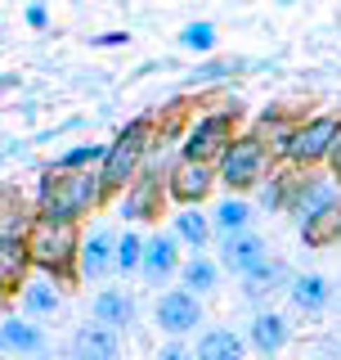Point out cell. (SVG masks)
Segmentation results:
<instances>
[{
  "label": "cell",
  "instance_id": "cell-10",
  "mask_svg": "<svg viewBox=\"0 0 341 360\" xmlns=\"http://www.w3.org/2000/svg\"><path fill=\"white\" fill-rule=\"evenodd\" d=\"M337 202H341V185H337V176H301V180H297V189H292L288 212L297 217V225H305L310 217H319V212L337 207Z\"/></svg>",
  "mask_w": 341,
  "mask_h": 360
},
{
  "label": "cell",
  "instance_id": "cell-16",
  "mask_svg": "<svg viewBox=\"0 0 341 360\" xmlns=\"http://www.w3.org/2000/svg\"><path fill=\"white\" fill-rule=\"evenodd\" d=\"M265 257H269V248H265V239H260V234H252V230L229 234V239H225V248H220V266L229 270V275H238V279H243L247 270H256Z\"/></svg>",
  "mask_w": 341,
  "mask_h": 360
},
{
  "label": "cell",
  "instance_id": "cell-24",
  "mask_svg": "<svg viewBox=\"0 0 341 360\" xmlns=\"http://www.w3.org/2000/svg\"><path fill=\"white\" fill-rule=\"evenodd\" d=\"M337 239H341V202L301 225V243L314 248V252H319V248H328V243H337Z\"/></svg>",
  "mask_w": 341,
  "mask_h": 360
},
{
  "label": "cell",
  "instance_id": "cell-22",
  "mask_svg": "<svg viewBox=\"0 0 341 360\" xmlns=\"http://www.w3.org/2000/svg\"><path fill=\"white\" fill-rule=\"evenodd\" d=\"M32 221H36V207L22 198V189L0 185V234H27Z\"/></svg>",
  "mask_w": 341,
  "mask_h": 360
},
{
  "label": "cell",
  "instance_id": "cell-13",
  "mask_svg": "<svg viewBox=\"0 0 341 360\" xmlns=\"http://www.w3.org/2000/svg\"><path fill=\"white\" fill-rule=\"evenodd\" d=\"M185 266L180 262V239H175V230L170 234H149L144 239V262H140V275L149 279V284L157 288V284H166L175 270Z\"/></svg>",
  "mask_w": 341,
  "mask_h": 360
},
{
  "label": "cell",
  "instance_id": "cell-19",
  "mask_svg": "<svg viewBox=\"0 0 341 360\" xmlns=\"http://www.w3.org/2000/svg\"><path fill=\"white\" fill-rule=\"evenodd\" d=\"M27 275H32L27 234H0V284L14 292V288H22Z\"/></svg>",
  "mask_w": 341,
  "mask_h": 360
},
{
  "label": "cell",
  "instance_id": "cell-34",
  "mask_svg": "<svg viewBox=\"0 0 341 360\" xmlns=\"http://www.w3.org/2000/svg\"><path fill=\"white\" fill-rule=\"evenodd\" d=\"M99 50H117V45H131V32H104V37H95Z\"/></svg>",
  "mask_w": 341,
  "mask_h": 360
},
{
  "label": "cell",
  "instance_id": "cell-14",
  "mask_svg": "<svg viewBox=\"0 0 341 360\" xmlns=\"http://www.w3.org/2000/svg\"><path fill=\"white\" fill-rule=\"evenodd\" d=\"M67 356L72 360H117L121 356V333L108 329V324H99V320H90V324H81V329L72 333Z\"/></svg>",
  "mask_w": 341,
  "mask_h": 360
},
{
  "label": "cell",
  "instance_id": "cell-30",
  "mask_svg": "<svg viewBox=\"0 0 341 360\" xmlns=\"http://www.w3.org/2000/svg\"><path fill=\"white\" fill-rule=\"evenodd\" d=\"M108 153V144H76V149H67L63 158H54L50 167H59V172H76V167H99Z\"/></svg>",
  "mask_w": 341,
  "mask_h": 360
},
{
  "label": "cell",
  "instance_id": "cell-37",
  "mask_svg": "<svg viewBox=\"0 0 341 360\" xmlns=\"http://www.w3.org/2000/svg\"><path fill=\"white\" fill-rule=\"evenodd\" d=\"M0 360H5V352H0Z\"/></svg>",
  "mask_w": 341,
  "mask_h": 360
},
{
  "label": "cell",
  "instance_id": "cell-31",
  "mask_svg": "<svg viewBox=\"0 0 341 360\" xmlns=\"http://www.w3.org/2000/svg\"><path fill=\"white\" fill-rule=\"evenodd\" d=\"M180 45H185V50H193V54H211L215 45H220V37H215L211 22H189V27L180 32Z\"/></svg>",
  "mask_w": 341,
  "mask_h": 360
},
{
  "label": "cell",
  "instance_id": "cell-23",
  "mask_svg": "<svg viewBox=\"0 0 341 360\" xmlns=\"http://www.w3.org/2000/svg\"><path fill=\"white\" fill-rule=\"evenodd\" d=\"M170 225H175V239L180 243H189L193 252H202V248L211 243V217L207 212H198V202H185V207L175 212V217H170Z\"/></svg>",
  "mask_w": 341,
  "mask_h": 360
},
{
  "label": "cell",
  "instance_id": "cell-32",
  "mask_svg": "<svg viewBox=\"0 0 341 360\" xmlns=\"http://www.w3.org/2000/svg\"><path fill=\"white\" fill-rule=\"evenodd\" d=\"M157 360H193V352H189L185 342H180V338H170L162 352H157Z\"/></svg>",
  "mask_w": 341,
  "mask_h": 360
},
{
  "label": "cell",
  "instance_id": "cell-6",
  "mask_svg": "<svg viewBox=\"0 0 341 360\" xmlns=\"http://www.w3.org/2000/svg\"><path fill=\"white\" fill-rule=\"evenodd\" d=\"M234 140V108H215L202 112L198 122L185 131V144H180V158H193V162H215Z\"/></svg>",
  "mask_w": 341,
  "mask_h": 360
},
{
  "label": "cell",
  "instance_id": "cell-9",
  "mask_svg": "<svg viewBox=\"0 0 341 360\" xmlns=\"http://www.w3.org/2000/svg\"><path fill=\"white\" fill-rule=\"evenodd\" d=\"M117 275V230L112 225H99L81 239V252H76V279H108Z\"/></svg>",
  "mask_w": 341,
  "mask_h": 360
},
{
  "label": "cell",
  "instance_id": "cell-35",
  "mask_svg": "<svg viewBox=\"0 0 341 360\" xmlns=\"http://www.w3.org/2000/svg\"><path fill=\"white\" fill-rule=\"evenodd\" d=\"M328 162H333V176H341V135H337V144H333V153H328Z\"/></svg>",
  "mask_w": 341,
  "mask_h": 360
},
{
  "label": "cell",
  "instance_id": "cell-28",
  "mask_svg": "<svg viewBox=\"0 0 341 360\" xmlns=\"http://www.w3.org/2000/svg\"><path fill=\"white\" fill-rule=\"evenodd\" d=\"M292 189H297V176H292V172H274V176L265 180V189H260V202H265V212H288Z\"/></svg>",
  "mask_w": 341,
  "mask_h": 360
},
{
  "label": "cell",
  "instance_id": "cell-8",
  "mask_svg": "<svg viewBox=\"0 0 341 360\" xmlns=\"http://www.w3.org/2000/svg\"><path fill=\"white\" fill-rule=\"evenodd\" d=\"M153 320H157V329H162L166 338L193 333V329L202 324V302H198V292H193V288H166L162 297H157V307H153Z\"/></svg>",
  "mask_w": 341,
  "mask_h": 360
},
{
  "label": "cell",
  "instance_id": "cell-11",
  "mask_svg": "<svg viewBox=\"0 0 341 360\" xmlns=\"http://www.w3.org/2000/svg\"><path fill=\"white\" fill-rule=\"evenodd\" d=\"M215 189V167L211 162H193V158H180L166 176V194L185 207V202H202Z\"/></svg>",
  "mask_w": 341,
  "mask_h": 360
},
{
  "label": "cell",
  "instance_id": "cell-36",
  "mask_svg": "<svg viewBox=\"0 0 341 360\" xmlns=\"http://www.w3.org/2000/svg\"><path fill=\"white\" fill-rule=\"evenodd\" d=\"M9 297H14V292H9L5 284H0V315H5V311H9Z\"/></svg>",
  "mask_w": 341,
  "mask_h": 360
},
{
  "label": "cell",
  "instance_id": "cell-21",
  "mask_svg": "<svg viewBox=\"0 0 341 360\" xmlns=\"http://www.w3.org/2000/svg\"><path fill=\"white\" fill-rule=\"evenodd\" d=\"M193 360H247V338L234 329H207L193 347Z\"/></svg>",
  "mask_w": 341,
  "mask_h": 360
},
{
  "label": "cell",
  "instance_id": "cell-2",
  "mask_svg": "<svg viewBox=\"0 0 341 360\" xmlns=\"http://www.w3.org/2000/svg\"><path fill=\"white\" fill-rule=\"evenodd\" d=\"M27 252H32V270H45V275H54V279L76 275V252H81L76 221L36 217L27 225Z\"/></svg>",
  "mask_w": 341,
  "mask_h": 360
},
{
  "label": "cell",
  "instance_id": "cell-12",
  "mask_svg": "<svg viewBox=\"0 0 341 360\" xmlns=\"http://www.w3.org/2000/svg\"><path fill=\"white\" fill-rule=\"evenodd\" d=\"M18 307H22L27 320H50V315H59V307H63L59 279L45 275V270L27 275V279H22V288H18Z\"/></svg>",
  "mask_w": 341,
  "mask_h": 360
},
{
  "label": "cell",
  "instance_id": "cell-5",
  "mask_svg": "<svg viewBox=\"0 0 341 360\" xmlns=\"http://www.w3.org/2000/svg\"><path fill=\"white\" fill-rule=\"evenodd\" d=\"M337 135H341V117L319 112V117H305V122L292 127L288 149H283V153H288V162H297V167H319V162H328Z\"/></svg>",
  "mask_w": 341,
  "mask_h": 360
},
{
  "label": "cell",
  "instance_id": "cell-33",
  "mask_svg": "<svg viewBox=\"0 0 341 360\" xmlns=\"http://www.w3.org/2000/svg\"><path fill=\"white\" fill-rule=\"evenodd\" d=\"M22 18H27V27H45V22H50V14H45V5H41V0H32V5L27 9H22Z\"/></svg>",
  "mask_w": 341,
  "mask_h": 360
},
{
  "label": "cell",
  "instance_id": "cell-1",
  "mask_svg": "<svg viewBox=\"0 0 341 360\" xmlns=\"http://www.w3.org/2000/svg\"><path fill=\"white\" fill-rule=\"evenodd\" d=\"M99 202H104V189H99V172L90 167H76V172L50 167L36 185V217L50 221H81Z\"/></svg>",
  "mask_w": 341,
  "mask_h": 360
},
{
  "label": "cell",
  "instance_id": "cell-15",
  "mask_svg": "<svg viewBox=\"0 0 341 360\" xmlns=\"http://www.w3.org/2000/svg\"><path fill=\"white\" fill-rule=\"evenodd\" d=\"M50 338L27 315H0V352L5 356H45Z\"/></svg>",
  "mask_w": 341,
  "mask_h": 360
},
{
  "label": "cell",
  "instance_id": "cell-20",
  "mask_svg": "<svg viewBox=\"0 0 341 360\" xmlns=\"http://www.w3.org/2000/svg\"><path fill=\"white\" fill-rule=\"evenodd\" d=\"M288 297H292V307L305 311V315H319L333 307V284H328L323 275H314V270H305V275H297L288 284Z\"/></svg>",
  "mask_w": 341,
  "mask_h": 360
},
{
  "label": "cell",
  "instance_id": "cell-29",
  "mask_svg": "<svg viewBox=\"0 0 341 360\" xmlns=\"http://www.w3.org/2000/svg\"><path fill=\"white\" fill-rule=\"evenodd\" d=\"M140 262H144V234H135V230L117 234V275H135Z\"/></svg>",
  "mask_w": 341,
  "mask_h": 360
},
{
  "label": "cell",
  "instance_id": "cell-3",
  "mask_svg": "<svg viewBox=\"0 0 341 360\" xmlns=\"http://www.w3.org/2000/svg\"><path fill=\"white\" fill-rule=\"evenodd\" d=\"M149 149H153V122H149V117L121 127V135L108 144L104 162H99V189H104V198L121 194V189H126L131 180L140 176V167H144V158H149Z\"/></svg>",
  "mask_w": 341,
  "mask_h": 360
},
{
  "label": "cell",
  "instance_id": "cell-25",
  "mask_svg": "<svg viewBox=\"0 0 341 360\" xmlns=\"http://www.w3.org/2000/svg\"><path fill=\"white\" fill-rule=\"evenodd\" d=\"M211 230L220 234V239L252 230V207H247L243 198H225V202H215V212H211Z\"/></svg>",
  "mask_w": 341,
  "mask_h": 360
},
{
  "label": "cell",
  "instance_id": "cell-18",
  "mask_svg": "<svg viewBox=\"0 0 341 360\" xmlns=\"http://www.w3.org/2000/svg\"><path fill=\"white\" fill-rule=\"evenodd\" d=\"M90 320L108 324V329H126V324H135V297L126 288H99L95 302H90Z\"/></svg>",
  "mask_w": 341,
  "mask_h": 360
},
{
  "label": "cell",
  "instance_id": "cell-17",
  "mask_svg": "<svg viewBox=\"0 0 341 360\" xmlns=\"http://www.w3.org/2000/svg\"><path fill=\"white\" fill-rule=\"evenodd\" d=\"M247 342H252L260 356H279L283 347L292 342V324H288V315H279V311H256V315H252V324H247Z\"/></svg>",
  "mask_w": 341,
  "mask_h": 360
},
{
  "label": "cell",
  "instance_id": "cell-4",
  "mask_svg": "<svg viewBox=\"0 0 341 360\" xmlns=\"http://www.w3.org/2000/svg\"><path fill=\"white\" fill-rule=\"evenodd\" d=\"M269 172V144L260 135H234L229 149L215 158V180L225 189H256Z\"/></svg>",
  "mask_w": 341,
  "mask_h": 360
},
{
  "label": "cell",
  "instance_id": "cell-7",
  "mask_svg": "<svg viewBox=\"0 0 341 360\" xmlns=\"http://www.w3.org/2000/svg\"><path fill=\"white\" fill-rule=\"evenodd\" d=\"M166 176L162 167H140V176L121 189V221H153L166 194Z\"/></svg>",
  "mask_w": 341,
  "mask_h": 360
},
{
  "label": "cell",
  "instance_id": "cell-26",
  "mask_svg": "<svg viewBox=\"0 0 341 360\" xmlns=\"http://www.w3.org/2000/svg\"><path fill=\"white\" fill-rule=\"evenodd\" d=\"M180 279H185V288H193L202 297V292H215V284H220V266L211 262V257L193 252L185 266H180Z\"/></svg>",
  "mask_w": 341,
  "mask_h": 360
},
{
  "label": "cell",
  "instance_id": "cell-27",
  "mask_svg": "<svg viewBox=\"0 0 341 360\" xmlns=\"http://www.w3.org/2000/svg\"><path fill=\"white\" fill-rule=\"evenodd\" d=\"M279 279H288V266L283 262H274V257H265L256 270H247L243 275V292L247 297H260V292H274V284Z\"/></svg>",
  "mask_w": 341,
  "mask_h": 360
}]
</instances>
